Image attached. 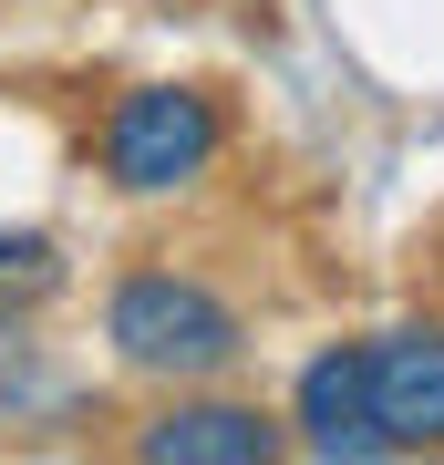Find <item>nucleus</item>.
<instances>
[{"label": "nucleus", "mask_w": 444, "mask_h": 465, "mask_svg": "<svg viewBox=\"0 0 444 465\" xmlns=\"http://www.w3.org/2000/svg\"><path fill=\"white\" fill-rule=\"evenodd\" d=\"M104 341H114V362L145 372V382H217L248 351V321L197 280V269H134V280H114V300H104Z\"/></svg>", "instance_id": "obj_1"}, {"label": "nucleus", "mask_w": 444, "mask_h": 465, "mask_svg": "<svg viewBox=\"0 0 444 465\" xmlns=\"http://www.w3.org/2000/svg\"><path fill=\"white\" fill-rule=\"evenodd\" d=\"M217 145H228V124H217V104L197 84H134V94H114V114H104V176H114L124 197H176V186H197L217 166Z\"/></svg>", "instance_id": "obj_2"}, {"label": "nucleus", "mask_w": 444, "mask_h": 465, "mask_svg": "<svg viewBox=\"0 0 444 465\" xmlns=\"http://www.w3.org/2000/svg\"><path fill=\"white\" fill-rule=\"evenodd\" d=\"M290 445L321 455V465H382L393 455V434L372 414V372H362V341H331L300 362V393H290Z\"/></svg>", "instance_id": "obj_3"}, {"label": "nucleus", "mask_w": 444, "mask_h": 465, "mask_svg": "<svg viewBox=\"0 0 444 465\" xmlns=\"http://www.w3.org/2000/svg\"><path fill=\"white\" fill-rule=\"evenodd\" d=\"M362 372H372V414L393 434V455L444 445V321H403V331L362 341Z\"/></svg>", "instance_id": "obj_4"}, {"label": "nucleus", "mask_w": 444, "mask_h": 465, "mask_svg": "<svg viewBox=\"0 0 444 465\" xmlns=\"http://www.w3.org/2000/svg\"><path fill=\"white\" fill-rule=\"evenodd\" d=\"M134 455L145 465H269V455H290V434L259 414V403H165L155 424H134Z\"/></svg>", "instance_id": "obj_5"}, {"label": "nucleus", "mask_w": 444, "mask_h": 465, "mask_svg": "<svg viewBox=\"0 0 444 465\" xmlns=\"http://www.w3.org/2000/svg\"><path fill=\"white\" fill-rule=\"evenodd\" d=\"M42 393H52V372H42V341L21 331V311L0 300V424H21Z\"/></svg>", "instance_id": "obj_6"}, {"label": "nucleus", "mask_w": 444, "mask_h": 465, "mask_svg": "<svg viewBox=\"0 0 444 465\" xmlns=\"http://www.w3.org/2000/svg\"><path fill=\"white\" fill-rule=\"evenodd\" d=\"M42 290H63V249H52L42 228H0V300H42Z\"/></svg>", "instance_id": "obj_7"}]
</instances>
